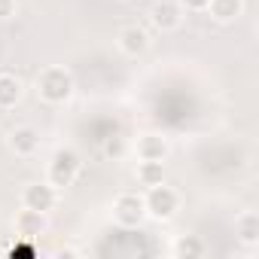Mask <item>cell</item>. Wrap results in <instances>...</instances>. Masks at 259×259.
<instances>
[{"label": "cell", "instance_id": "cell-17", "mask_svg": "<svg viewBox=\"0 0 259 259\" xmlns=\"http://www.w3.org/2000/svg\"><path fill=\"white\" fill-rule=\"evenodd\" d=\"M177 4H180L183 10H192V13H198V10H207V0H177Z\"/></svg>", "mask_w": 259, "mask_h": 259}, {"label": "cell", "instance_id": "cell-2", "mask_svg": "<svg viewBox=\"0 0 259 259\" xmlns=\"http://www.w3.org/2000/svg\"><path fill=\"white\" fill-rule=\"evenodd\" d=\"M79 168H82V162H79V153H76V150H70V147H61V150L52 156V162H49L46 180H49L55 189H67V186L76 180Z\"/></svg>", "mask_w": 259, "mask_h": 259}, {"label": "cell", "instance_id": "cell-11", "mask_svg": "<svg viewBox=\"0 0 259 259\" xmlns=\"http://www.w3.org/2000/svg\"><path fill=\"white\" fill-rule=\"evenodd\" d=\"M207 13L213 16V22L229 25L238 22L244 16V0H207Z\"/></svg>", "mask_w": 259, "mask_h": 259}, {"label": "cell", "instance_id": "cell-8", "mask_svg": "<svg viewBox=\"0 0 259 259\" xmlns=\"http://www.w3.org/2000/svg\"><path fill=\"white\" fill-rule=\"evenodd\" d=\"M7 144H10V150L16 156L28 159V156H34L40 150V132H37L34 125H19V128H13V132H10Z\"/></svg>", "mask_w": 259, "mask_h": 259}, {"label": "cell", "instance_id": "cell-12", "mask_svg": "<svg viewBox=\"0 0 259 259\" xmlns=\"http://www.w3.org/2000/svg\"><path fill=\"white\" fill-rule=\"evenodd\" d=\"M25 95V85L13 73H0V110H13Z\"/></svg>", "mask_w": 259, "mask_h": 259}, {"label": "cell", "instance_id": "cell-19", "mask_svg": "<svg viewBox=\"0 0 259 259\" xmlns=\"http://www.w3.org/2000/svg\"><path fill=\"white\" fill-rule=\"evenodd\" d=\"M119 150H122V144H119V141H110V144H107V153H110V156H113V153H119Z\"/></svg>", "mask_w": 259, "mask_h": 259}, {"label": "cell", "instance_id": "cell-10", "mask_svg": "<svg viewBox=\"0 0 259 259\" xmlns=\"http://www.w3.org/2000/svg\"><path fill=\"white\" fill-rule=\"evenodd\" d=\"M16 232L22 235V238H40L43 232H46V213H37V210H28V207H22L19 213H16Z\"/></svg>", "mask_w": 259, "mask_h": 259}, {"label": "cell", "instance_id": "cell-15", "mask_svg": "<svg viewBox=\"0 0 259 259\" xmlns=\"http://www.w3.org/2000/svg\"><path fill=\"white\" fill-rule=\"evenodd\" d=\"M138 183L147 189L165 183V162H138Z\"/></svg>", "mask_w": 259, "mask_h": 259}, {"label": "cell", "instance_id": "cell-16", "mask_svg": "<svg viewBox=\"0 0 259 259\" xmlns=\"http://www.w3.org/2000/svg\"><path fill=\"white\" fill-rule=\"evenodd\" d=\"M16 10H19V4H16V0H0V22L13 19V16H16Z\"/></svg>", "mask_w": 259, "mask_h": 259}, {"label": "cell", "instance_id": "cell-5", "mask_svg": "<svg viewBox=\"0 0 259 259\" xmlns=\"http://www.w3.org/2000/svg\"><path fill=\"white\" fill-rule=\"evenodd\" d=\"M58 204V189L46 180V183H28L22 192V207L37 210V213H49Z\"/></svg>", "mask_w": 259, "mask_h": 259}, {"label": "cell", "instance_id": "cell-4", "mask_svg": "<svg viewBox=\"0 0 259 259\" xmlns=\"http://www.w3.org/2000/svg\"><path fill=\"white\" fill-rule=\"evenodd\" d=\"M147 220V207H144V195L138 192H122L113 201V223L122 229H138Z\"/></svg>", "mask_w": 259, "mask_h": 259}, {"label": "cell", "instance_id": "cell-14", "mask_svg": "<svg viewBox=\"0 0 259 259\" xmlns=\"http://www.w3.org/2000/svg\"><path fill=\"white\" fill-rule=\"evenodd\" d=\"M171 256L174 259H198V256H204V241L198 235H177L171 244Z\"/></svg>", "mask_w": 259, "mask_h": 259}, {"label": "cell", "instance_id": "cell-7", "mask_svg": "<svg viewBox=\"0 0 259 259\" xmlns=\"http://www.w3.org/2000/svg\"><path fill=\"white\" fill-rule=\"evenodd\" d=\"M135 153H138V162H165L168 153H171V144H168V138H162L156 132H147V135L138 138Z\"/></svg>", "mask_w": 259, "mask_h": 259}, {"label": "cell", "instance_id": "cell-18", "mask_svg": "<svg viewBox=\"0 0 259 259\" xmlns=\"http://www.w3.org/2000/svg\"><path fill=\"white\" fill-rule=\"evenodd\" d=\"M10 253H13V256H34L37 250H34V244H28V247H13Z\"/></svg>", "mask_w": 259, "mask_h": 259}, {"label": "cell", "instance_id": "cell-1", "mask_svg": "<svg viewBox=\"0 0 259 259\" xmlns=\"http://www.w3.org/2000/svg\"><path fill=\"white\" fill-rule=\"evenodd\" d=\"M73 89H76V82H73L70 70H64L58 64L43 67L37 73V95L46 104H64V101H70L73 98Z\"/></svg>", "mask_w": 259, "mask_h": 259}, {"label": "cell", "instance_id": "cell-9", "mask_svg": "<svg viewBox=\"0 0 259 259\" xmlns=\"http://www.w3.org/2000/svg\"><path fill=\"white\" fill-rule=\"evenodd\" d=\"M116 43H119V49H122L128 58H138V55H144V52L150 49V34H147V28H141V25H128V28L119 31Z\"/></svg>", "mask_w": 259, "mask_h": 259}, {"label": "cell", "instance_id": "cell-13", "mask_svg": "<svg viewBox=\"0 0 259 259\" xmlns=\"http://www.w3.org/2000/svg\"><path fill=\"white\" fill-rule=\"evenodd\" d=\"M235 235H238L241 244L256 247V244H259V217H256L253 210H244V213L235 220Z\"/></svg>", "mask_w": 259, "mask_h": 259}, {"label": "cell", "instance_id": "cell-6", "mask_svg": "<svg viewBox=\"0 0 259 259\" xmlns=\"http://www.w3.org/2000/svg\"><path fill=\"white\" fill-rule=\"evenodd\" d=\"M183 13L186 10L177 4V0H159V4H153V10H150V22H153L156 31L171 34V31H177L183 25Z\"/></svg>", "mask_w": 259, "mask_h": 259}, {"label": "cell", "instance_id": "cell-3", "mask_svg": "<svg viewBox=\"0 0 259 259\" xmlns=\"http://www.w3.org/2000/svg\"><path fill=\"white\" fill-rule=\"evenodd\" d=\"M144 207H147V217H153V220H159V223H168V220H174V213L180 210V195H177L171 186L159 183V186H150V189H147Z\"/></svg>", "mask_w": 259, "mask_h": 259}]
</instances>
